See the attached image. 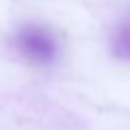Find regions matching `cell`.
<instances>
[{"instance_id": "7a4b0ae2", "label": "cell", "mask_w": 130, "mask_h": 130, "mask_svg": "<svg viewBox=\"0 0 130 130\" xmlns=\"http://www.w3.org/2000/svg\"><path fill=\"white\" fill-rule=\"evenodd\" d=\"M113 54L117 59L130 61V18L124 20V24L117 28L115 37H113Z\"/></svg>"}, {"instance_id": "6da1fadb", "label": "cell", "mask_w": 130, "mask_h": 130, "mask_svg": "<svg viewBox=\"0 0 130 130\" xmlns=\"http://www.w3.org/2000/svg\"><path fill=\"white\" fill-rule=\"evenodd\" d=\"M13 50L26 63L48 67L59 56V39L43 24H22L11 37Z\"/></svg>"}]
</instances>
